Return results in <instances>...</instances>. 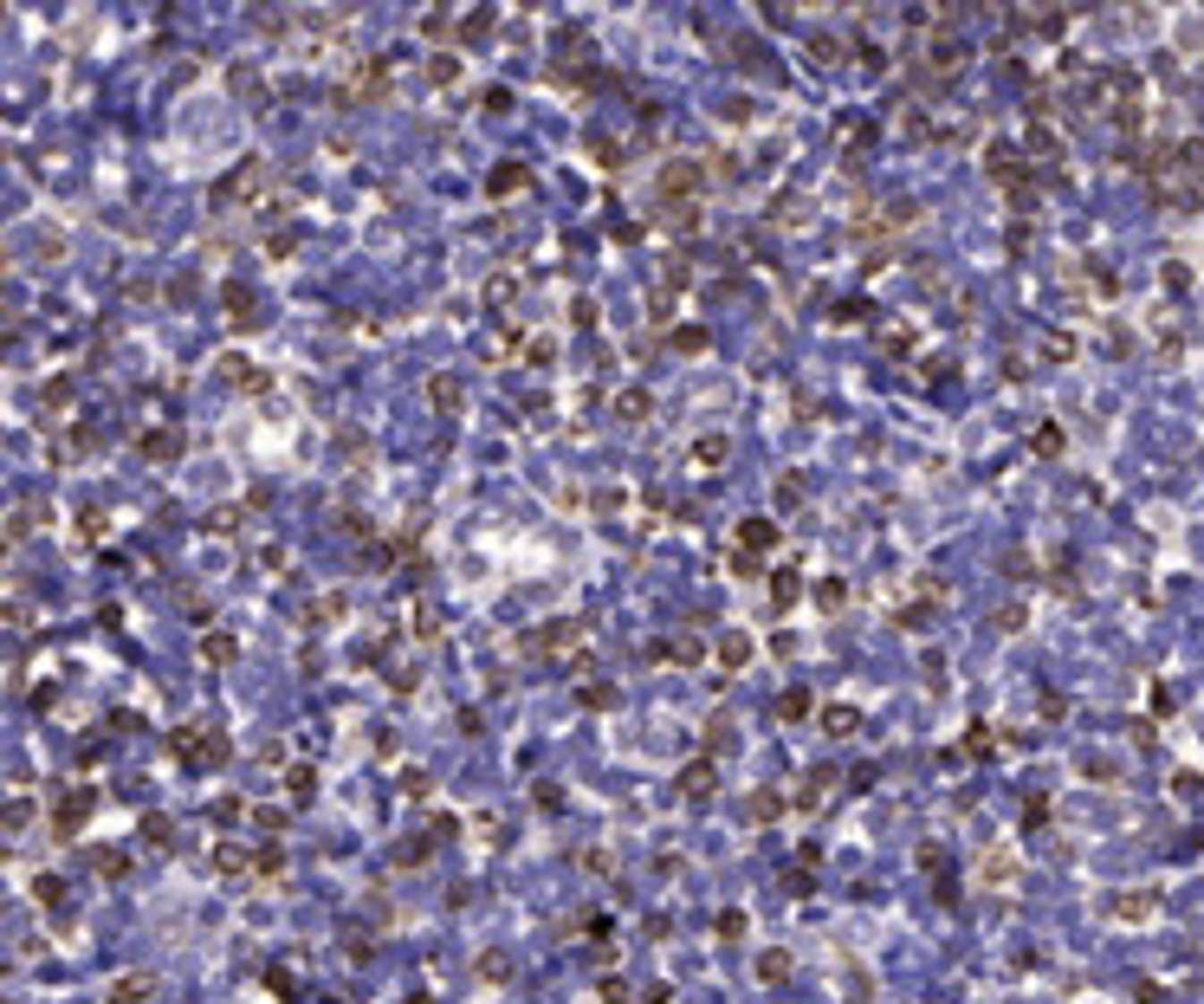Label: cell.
I'll return each mask as SVG.
<instances>
[{
	"instance_id": "obj_1",
	"label": "cell",
	"mask_w": 1204,
	"mask_h": 1004,
	"mask_svg": "<svg viewBox=\"0 0 1204 1004\" xmlns=\"http://www.w3.org/2000/svg\"><path fill=\"white\" fill-rule=\"evenodd\" d=\"M169 745H175V758L182 765H195V771H214V765H227V732L221 726H182V732H169Z\"/></svg>"
},
{
	"instance_id": "obj_2",
	"label": "cell",
	"mask_w": 1204,
	"mask_h": 1004,
	"mask_svg": "<svg viewBox=\"0 0 1204 1004\" xmlns=\"http://www.w3.org/2000/svg\"><path fill=\"white\" fill-rule=\"evenodd\" d=\"M984 175L991 182H1004V188H1017V195L1030 201V188H1036V175H1030V156L1017 149V143H991L984 149Z\"/></svg>"
},
{
	"instance_id": "obj_3",
	"label": "cell",
	"mask_w": 1204,
	"mask_h": 1004,
	"mask_svg": "<svg viewBox=\"0 0 1204 1004\" xmlns=\"http://www.w3.org/2000/svg\"><path fill=\"white\" fill-rule=\"evenodd\" d=\"M266 188V162L259 156H246V162H233V169L214 182V208H233V201H253Z\"/></svg>"
},
{
	"instance_id": "obj_4",
	"label": "cell",
	"mask_w": 1204,
	"mask_h": 1004,
	"mask_svg": "<svg viewBox=\"0 0 1204 1004\" xmlns=\"http://www.w3.org/2000/svg\"><path fill=\"white\" fill-rule=\"evenodd\" d=\"M91 810H98V791H91V784H72V791L52 804V836H78Z\"/></svg>"
},
{
	"instance_id": "obj_5",
	"label": "cell",
	"mask_w": 1204,
	"mask_h": 1004,
	"mask_svg": "<svg viewBox=\"0 0 1204 1004\" xmlns=\"http://www.w3.org/2000/svg\"><path fill=\"white\" fill-rule=\"evenodd\" d=\"M700 182H706L700 162H667V169H661V201H667V208L693 201V195H700Z\"/></svg>"
},
{
	"instance_id": "obj_6",
	"label": "cell",
	"mask_w": 1204,
	"mask_h": 1004,
	"mask_svg": "<svg viewBox=\"0 0 1204 1004\" xmlns=\"http://www.w3.org/2000/svg\"><path fill=\"white\" fill-rule=\"evenodd\" d=\"M583 642V622H570V616H557V622H544V629L531 635V648H544V655H570V648Z\"/></svg>"
},
{
	"instance_id": "obj_7",
	"label": "cell",
	"mask_w": 1204,
	"mask_h": 1004,
	"mask_svg": "<svg viewBox=\"0 0 1204 1004\" xmlns=\"http://www.w3.org/2000/svg\"><path fill=\"white\" fill-rule=\"evenodd\" d=\"M680 791H687V797H713L719 791V765H713V758H687V765H680Z\"/></svg>"
},
{
	"instance_id": "obj_8",
	"label": "cell",
	"mask_w": 1204,
	"mask_h": 1004,
	"mask_svg": "<svg viewBox=\"0 0 1204 1004\" xmlns=\"http://www.w3.org/2000/svg\"><path fill=\"white\" fill-rule=\"evenodd\" d=\"M460 396H467V383H460L454 370H434V376H428V402H434L441 415H454V409H460Z\"/></svg>"
},
{
	"instance_id": "obj_9",
	"label": "cell",
	"mask_w": 1204,
	"mask_h": 1004,
	"mask_svg": "<svg viewBox=\"0 0 1204 1004\" xmlns=\"http://www.w3.org/2000/svg\"><path fill=\"white\" fill-rule=\"evenodd\" d=\"M221 305L233 311V324H259V298H253V285L227 279V285H221Z\"/></svg>"
},
{
	"instance_id": "obj_10",
	"label": "cell",
	"mask_w": 1204,
	"mask_h": 1004,
	"mask_svg": "<svg viewBox=\"0 0 1204 1004\" xmlns=\"http://www.w3.org/2000/svg\"><path fill=\"white\" fill-rule=\"evenodd\" d=\"M771 545H777V525H771V519H738V551H745V557L771 551Z\"/></svg>"
},
{
	"instance_id": "obj_11",
	"label": "cell",
	"mask_w": 1204,
	"mask_h": 1004,
	"mask_svg": "<svg viewBox=\"0 0 1204 1004\" xmlns=\"http://www.w3.org/2000/svg\"><path fill=\"white\" fill-rule=\"evenodd\" d=\"M648 655H654V661H700V635H687V629H680V635H661Z\"/></svg>"
},
{
	"instance_id": "obj_12",
	"label": "cell",
	"mask_w": 1204,
	"mask_h": 1004,
	"mask_svg": "<svg viewBox=\"0 0 1204 1004\" xmlns=\"http://www.w3.org/2000/svg\"><path fill=\"white\" fill-rule=\"evenodd\" d=\"M725 454H732V441H725V434H700V441H693V467H706V473H713V467H725Z\"/></svg>"
},
{
	"instance_id": "obj_13",
	"label": "cell",
	"mask_w": 1204,
	"mask_h": 1004,
	"mask_svg": "<svg viewBox=\"0 0 1204 1004\" xmlns=\"http://www.w3.org/2000/svg\"><path fill=\"white\" fill-rule=\"evenodd\" d=\"M745 817H751V823H777V817H784V791H771V784L751 791V797H745Z\"/></svg>"
},
{
	"instance_id": "obj_14",
	"label": "cell",
	"mask_w": 1204,
	"mask_h": 1004,
	"mask_svg": "<svg viewBox=\"0 0 1204 1004\" xmlns=\"http://www.w3.org/2000/svg\"><path fill=\"white\" fill-rule=\"evenodd\" d=\"M111 1004H156V985L143 979V972H130V979L111 985Z\"/></svg>"
},
{
	"instance_id": "obj_15",
	"label": "cell",
	"mask_w": 1204,
	"mask_h": 1004,
	"mask_svg": "<svg viewBox=\"0 0 1204 1004\" xmlns=\"http://www.w3.org/2000/svg\"><path fill=\"white\" fill-rule=\"evenodd\" d=\"M182 454V434L175 428H149L143 434V460H175Z\"/></svg>"
},
{
	"instance_id": "obj_16",
	"label": "cell",
	"mask_w": 1204,
	"mask_h": 1004,
	"mask_svg": "<svg viewBox=\"0 0 1204 1004\" xmlns=\"http://www.w3.org/2000/svg\"><path fill=\"white\" fill-rule=\"evenodd\" d=\"M214 868L221 875H246V868H259V855H246L240 843H214Z\"/></svg>"
},
{
	"instance_id": "obj_17",
	"label": "cell",
	"mask_w": 1204,
	"mask_h": 1004,
	"mask_svg": "<svg viewBox=\"0 0 1204 1004\" xmlns=\"http://www.w3.org/2000/svg\"><path fill=\"white\" fill-rule=\"evenodd\" d=\"M486 188H492V195H518V188H525V162H512V156H505L499 169L486 175Z\"/></svg>"
},
{
	"instance_id": "obj_18",
	"label": "cell",
	"mask_w": 1204,
	"mask_h": 1004,
	"mask_svg": "<svg viewBox=\"0 0 1204 1004\" xmlns=\"http://www.w3.org/2000/svg\"><path fill=\"white\" fill-rule=\"evenodd\" d=\"M615 415H622V421H648V415H654V396H648V389H622V396H615Z\"/></svg>"
},
{
	"instance_id": "obj_19",
	"label": "cell",
	"mask_w": 1204,
	"mask_h": 1004,
	"mask_svg": "<svg viewBox=\"0 0 1204 1004\" xmlns=\"http://www.w3.org/2000/svg\"><path fill=\"white\" fill-rule=\"evenodd\" d=\"M285 797H292V804H311V797H318V771H311V765H292V771H285Z\"/></svg>"
},
{
	"instance_id": "obj_20",
	"label": "cell",
	"mask_w": 1204,
	"mask_h": 1004,
	"mask_svg": "<svg viewBox=\"0 0 1204 1004\" xmlns=\"http://www.w3.org/2000/svg\"><path fill=\"white\" fill-rule=\"evenodd\" d=\"M221 376H227V383H240V389H266V370H253L246 357H221Z\"/></svg>"
},
{
	"instance_id": "obj_21",
	"label": "cell",
	"mask_w": 1204,
	"mask_h": 1004,
	"mask_svg": "<svg viewBox=\"0 0 1204 1004\" xmlns=\"http://www.w3.org/2000/svg\"><path fill=\"white\" fill-rule=\"evenodd\" d=\"M473 972H479L486 985H505V979H512V953H499V946H492V953H479V966H473Z\"/></svg>"
},
{
	"instance_id": "obj_22",
	"label": "cell",
	"mask_w": 1204,
	"mask_h": 1004,
	"mask_svg": "<svg viewBox=\"0 0 1204 1004\" xmlns=\"http://www.w3.org/2000/svg\"><path fill=\"white\" fill-rule=\"evenodd\" d=\"M512 298H518V273H492V279H486V305H492V311H505Z\"/></svg>"
},
{
	"instance_id": "obj_23",
	"label": "cell",
	"mask_w": 1204,
	"mask_h": 1004,
	"mask_svg": "<svg viewBox=\"0 0 1204 1004\" xmlns=\"http://www.w3.org/2000/svg\"><path fill=\"white\" fill-rule=\"evenodd\" d=\"M343 609H350L343 590H331V596H318V603L305 609V622H311V629H318V622H343Z\"/></svg>"
},
{
	"instance_id": "obj_24",
	"label": "cell",
	"mask_w": 1204,
	"mask_h": 1004,
	"mask_svg": "<svg viewBox=\"0 0 1204 1004\" xmlns=\"http://www.w3.org/2000/svg\"><path fill=\"white\" fill-rule=\"evenodd\" d=\"M201 655H208V661H233V655H240V642H233L227 629H208V635H201Z\"/></svg>"
},
{
	"instance_id": "obj_25",
	"label": "cell",
	"mask_w": 1204,
	"mask_h": 1004,
	"mask_svg": "<svg viewBox=\"0 0 1204 1004\" xmlns=\"http://www.w3.org/2000/svg\"><path fill=\"white\" fill-rule=\"evenodd\" d=\"M577 700H583L589 713H602V707H615V687H609V681H596V674H589V681L577 687Z\"/></svg>"
},
{
	"instance_id": "obj_26",
	"label": "cell",
	"mask_w": 1204,
	"mask_h": 1004,
	"mask_svg": "<svg viewBox=\"0 0 1204 1004\" xmlns=\"http://www.w3.org/2000/svg\"><path fill=\"white\" fill-rule=\"evenodd\" d=\"M861 726V713L855 707H823V732H835V739H848V732Z\"/></svg>"
},
{
	"instance_id": "obj_27",
	"label": "cell",
	"mask_w": 1204,
	"mask_h": 1004,
	"mask_svg": "<svg viewBox=\"0 0 1204 1004\" xmlns=\"http://www.w3.org/2000/svg\"><path fill=\"white\" fill-rule=\"evenodd\" d=\"M719 661H725V668H745V661H751V635H738V629H732V635L719 642Z\"/></svg>"
},
{
	"instance_id": "obj_28",
	"label": "cell",
	"mask_w": 1204,
	"mask_h": 1004,
	"mask_svg": "<svg viewBox=\"0 0 1204 1004\" xmlns=\"http://www.w3.org/2000/svg\"><path fill=\"white\" fill-rule=\"evenodd\" d=\"M143 843L149 849H175V823L169 817H143Z\"/></svg>"
},
{
	"instance_id": "obj_29",
	"label": "cell",
	"mask_w": 1204,
	"mask_h": 1004,
	"mask_svg": "<svg viewBox=\"0 0 1204 1004\" xmlns=\"http://www.w3.org/2000/svg\"><path fill=\"white\" fill-rule=\"evenodd\" d=\"M803 596V577L797 571H771V603H797Z\"/></svg>"
},
{
	"instance_id": "obj_30",
	"label": "cell",
	"mask_w": 1204,
	"mask_h": 1004,
	"mask_svg": "<svg viewBox=\"0 0 1204 1004\" xmlns=\"http://www.w3.org/2000/svg\"><path fill=\"white\" fill-rule=\"evenodd\" d=\"M991 629H997V635H1017V629H1023V603H997V609H991Z\"/></svg>"
},
{
	"instance_id": "obj_31",
	"label": "cell",
	"mask_w": 1204,
	"mask_h": 1004,
	"mask_svg": "<svg viewBox=\"0 0 1204 1004\" xmlns=\"http://www.w3.org/2000/svg\"><path fill=\"white\" fill-rule=\"evenodd\" d=\"M978 875H984V881H997V888H1004V881H1010V875H1017V862H1010V855H984V862H978Z\"/></svg>"
},
{
	"instance_id": "obj_32",
	"label": "cell",
	"mask_w": 1204,
	"mask_h": 1004,
	"mask_svg": "<svg viewBox=\"0 0 1204 1004\" xmlns=\"http://www.w3.org/2000/svg\"><path fill=\"white\" fill-rule=\"evenodd\" d=\"M1043 357H1049V363H1069V357H1075V337H1069V331H1049V337H1043Z\"/></svg>"
},
{
	"instance_id": "obj_33",
	"label": "cell",
	"mask_w": 1204,
	"mask_h": 1004,
	"mask_svg": "<svg viewBox=\"0 0 1204 1004\" xmlns=\"http://www.w3.org/2000/svg\"><path fill=\"white\" fill-rule=\"evenodd\" d=\"M758 979H764V985L790 979V953H764V959H758Z\"/></svg>"
},
{
	"instance_id": "obj_34",
	"label": "cell",
	"mask_w": 1204,
	"mask_h": 1004,
	"mask_svg": "<svg viewBox=\"0 0 1204 1004\" xmlns=\"http://www.w3.org/2000/svg\"><path fill=\"white\" fill-rule=\"evenodd\" d=\"M91 868H98L104 881H117L123 868H130V855H117V849H98V855H91Z\"/></svg>"
},
{
	"instance_id": "obj_35",
	"label": "cell",
	"mask_w": 1204,
	"mask_h": 1004,
	"mask_svg": "<svg viewBox=\"0 0 1204 1004\" xmlns=\"http://www.w3.org/2000/svg\"><path fill=\"white\" fill-rule=\"evenodd\" d=\"M816 603H823V609H842V603H848V583H842V577H823V583H816Z\"/></svg>"
},
{
	"instance_id": "obj_36",
	"label": "cell",
	"mask_w": 1204,
	"mask_h": 1004,
	"mask_svg": "<svg viewBox=\"0 0 1204 1004\" xmlns=\"http://www.w3.org/2000/svg\"><path fill=\"white\" fill-rule=\"evenodd\" d=\"M434 635H441V609L421 603V609H415V642H434Z\"/></svg>"
},
{
	"instance_id": "obj_37",
	"label": "cell",
	"mask_w": 1204,
	"mask_h": 1004,
	"mask_svg": "<svg viewBox=\"0 0 1204 1004\" xmlns=\"http://www.w3.org/2000/svg\"><path fill=\"white\" fill-rule=\"evenodd\" d=\"M428 849H434V836H421V843H395V862H402V868H421Z\"/></svg>"
},
{
	"instance_id": "obj_38",
	"label": "cell",
	"mask_w": 1204,
	"mask_h": 1004,
	"mask_svg": "<svg viewBox=\"0 0 1204 1004\" xmlns=\"http://www.w3.org/2000/svg\"><path fill=\"white\" fill-rule=\"evenodd\" d=\"M1146 907H1153V894H1114V914H1120V920H1140Z\"/></svg>"
},
{
	"instance_id": "obj_39",
	"label": "cell",
	"mask_w": 1204,
	"mask_h": 1004,
	"mask_svg": "<svg viewBox=\"0 0 1204 1004\" xmlns=\"http://www.w3.org/2000/svg\"><path fill=\"white\" fill-rule=\"evenodd\" d=\"M797 208H803L797 195H777V201H771V221H777V227H797V221H803Z\"/></svg>"
},
{
	"instance_id": "obj_40",
	"label": "cell",
	"mask_w": 1204,
	"mask_h": 1004,
	"mask_svg": "<svg viewBox=\"0 0 1204 1004\" xmlns=\"http://www.w3.org/2000/svg\"><path fill=\"white\" fill-rule=\"evenodd\" d=\"M667 227L693 234V227H700V201H680V208H667Z\"/></svg>"
},
{
	"instance_id": "obj_41",
	"label": "cell",
	"mask_w": 1204,
	"mask_h": 1004,
	"mask_svg": "<svg viewBox=\"0 0 1204 1004\" xmlns=\"http://www.w3.org/2000/svg\"><path fill=\"white\" fill-rule=\"evenodd\" d=\"M803 713H810V693H803V687H790V693L777 700V719H803Z\"/></svg>"
},
{
	"instance_id": "obj_42",
	"label": "cell",
	"mask_w": 1204,
	"mask_h": 1004,
	"mask_svg": "<svg viewBox=\"0 0 1204 1004\" xmlns=\"http://www.w3.org/2000/svg\"><path fill=\"white\" fill-rule=\"evenodd\" d=\"M745 927H751L745 907H725V914H719V940H745Z\"/></svg>"
},
{
	"instance_id": "obj_43",
	"label": "cell",
	"mask_w": 1204,
	"mask_h": 1004,
	"mask_svg": "<svg viewBox=\"0 0 1204 1004\" xmlns=\"http://www.w3.org/2000/svg\"><path fill=\"white\" fill-rule=\"evenodd\" d=\"M292 253H298V234H292V227H279V234L266 240V260H292Z\"/></svg>"
},
{
	"instance_id": "obj_44",
	"label": "cell",
	"mask_w": 1204,
	"mask_h": 1004,
	"mask_svg": "<svg viewBox=\"0 0 1204 1004\" xmlns=\"http://www.w3.org/2000/svg\"><path fill=\"white\" fill-rule=\"evenodd\" d=\"M33 901H39V907L65 901V881H59V875H39V881H33Z\"/></svg>"
},
{
	"instance_id": "obj_45",
	"label": "cell",
	"mask_w": 1204,
	"mask_h": 1004,
	"mask_svg": "<svg viewBox=\"0 0 1204 1004\" xmlns=\"http://www.w3.org/2000/svg\"><path fill=\"white\" fill-rule=\"evenodd\" d=\"M589 156L602 162V169H615V162H622V143H615V137H589Z\"/></svg>"
},
{
	"instance_id": "obj_46",
	"label": "cell",
	"mask_w": 1204,
	"mask_h": 1004,
	"mask_svg": "<svg viewBox=\"0 0 1204 1004\" xmlns=\"http://www.w3.org/2000/svg\"><path fill=\"white\" fill-rule=\"evenodd\" d=\"M0 532H7V538H26V532H33V506H13V512H7V525H0Z\"/></svg>"
},
{
	"instance_id": "obj_47",
	"label": "cell",
	"mask_w": 1204,
	"mask_h": 1004,
	"mask_svg": "<svg viewBox=\"0 0 1204 1004\" xmlns=\"http://www.w3.org/2000/svg\"><path fill=\"white\" fill-rule=\"evenodd\" d=\"M965 752H971V758H991V752H997V739H991V726H971V739H965Z\"/></svg>"
},
{
	"instance_id": "obj_48",
	"label": "cell",
	"mask_w": 1204,
	"mask_h": 1004,
	"mask_svg": "<svg viewBox=\"0 0 1204 1004\" xmlns=\"http://www.w3.org/2000/svg\"><path fill=\"white\" fill-rule=\"evenodd\" d=\"M551 357H557L551 337H525V363H551Z\"/></svg>"
},
{
	"instance_id": "obj_49",
	"label": "cell",
	"mask_w": 1204,
	"mask_h": 1004,
	"mask_svg": "<svg viewBox=\"0 0 1204 1004\" xmlns=\"http://www.w3.org/2000/svg\"><path fill=\"white\" fill-rule=\"evenodd\" d=\"M279 868H285V855H279V843H266V849H259V868H253V875L266 881V875H279Z\"/></svg>"
},
{
	"instance_id": "obj_50",
	"label": "cell",
	"mask_w": 1204,
	"mask_h": 1004,
	"mask_svg": "<svg viewBox=\"0 0 1204 1004\" xmlns=\"http://www.w3.org/2000/svg\"><path fill=\"white\" fill-rule=\"evenodd\" d=\"M208 532H221V538H227V532H240V512H233V506H221V512H208Z\"/></svg>"
},
{
	"instance_id": "obj_51",
	"label": "cell",
	"mask_w": 1204,
	"mask_h": 1004,
	"mask_svg": "<svg viewBox=\"0 0 1204 1004\" xmlns=\"http://www.w3.org/2000/svg\"><path fill=\"white\" fill-rule=\"evenodd\" d=\"M266 985L279 991V998H298V985H292V972H285V966H266Z\"/></svg>"
},
{
	"instance_id": "obj_52",
	"label": "cell",
	"mask_w": 1204,
	"mask_h": 1004,
	"mask_svg": "<svg viewBox=\"0 0 1204 1004\" xmlns=\"http://www.w3.org/2000/svg\"><path fill=\"white\" fill-rule=\"evenodd\" d=\"M1030 447H1036V454H1056V447H1062V428H1036Z\"/></svg>"
},
{
	"instance_id": "obj_53",
	"label": "cell",
	"mask_w": 1204,
	"mask_h": 1004,
	"mask_svg": "<svg viewBox=\"0 0 1204 1004\" xmlns=\"http://www.w3.org/2000/svg\"><path fill=\"white\" fill-rule=\"evenodd\" d=\"M797 499H803V480L784 473V480H777V506H797Z\"/></svg>"
},
{
	"instance_id": "obj_54",
	"label": "cell",
	"mask_w": 1204,
	"mask_h": 1004,
	"mask_svg": "<svg viewBox=\"0 0 1204 1004\" xmlns=\"http://www.w3.org/2000/svg\"><path fill=\"white\" fill-rule=\"evenodd\" d=\"M402 791H408V797H434V778H428V771H408Z\"/></svg>"
},
{
	"instance_id": "obj_55",
	"label": "cell",
	"mask_w": 1204,
	"mask_h": 1004,
	"mask_svg": "<svg viewBox=\"0 0 1204 1004\" xmlns=\"http://www.w3.org/2000/svg\"><path fill=\"white\" fill-rule=\"evenodd\" d=\"M810 52H816L823 65H835V59H842V39H829V33H823V39H810Z\"/></svg>"
},
{
	"instance_id": "obj_56",
	"label": "cell",
	"mask_w": 1204,
	"mask_h": 1004,
	"mask_svg": "<svg viewBox=\"0 0 1204 1004\" xmlns=\"http://www.w3.org/2000/svg\"><path fill=\"white\" fill-rule=\"evenodd\" d=\"M26 823H33V804L13 797V804H7V830H26Z\"/></svg>"
},
{
	"instance_id": "obj_57",
	"label": "cell",
	"mask_w": 1204,
	"mask_h": 1004,
	"mask_svg": "<svg viewBox=\"0 0 1204 1004\" xmlns=\"http://www.w3.org/2000/svg\"><path fill=\"white\" fill-rule=\"evenodd\" d=\"M674 350H706V331H700V324H687V331H674Z\"/></svg>"
},
{
	"instance_id": "obj_58",
	"label": "cell",
	"mask_w": 1204,
	"mask_h": 1004,
	"mask_svg": "<svg viewBox=\"0 0 1204 1004\" xmlns=\"http://www.w3.org/2000/svg\"><path fill=\"white\" fill-rule=\"evenodd\" d=\"M486 26H492V13H460V33H467V39H479Z\"/></svg>"
},
{
	"instance_id": "obj_59",
	"label": "cell",
	"mask_w": 1204,
	"mask_h": 1004,
	"mask_svg": "<svg viewBox=\"0 0 1204 1004\" xmlns=\"http://www.w3.org/2000/svg\"><path fill=\"white\" fill-rule=\"evenodd\" d=\"M428 836H434V843H454L460 823H454V817H434V823H428Z\"/></svg>"
},
{
	"instance_id": "obj_60",
	"label": "cell",
	"mask_w": 1204,
	"mask_h": 1004,
	"mask_svg": "<svg viewBox=\"0 0 1204 1004\" xmlns=\"http://www.w3.org/2000/svg\"><path fill=\"white\" fill-rule=\"evenodd\" d=\"M933 616V603H913V609H900V629H920V622Z\"/></svg>"
},
{
	"instance_id": "obj_61",
	"label": "cell",
	"mask_w": 1204,
	"mask_h": 1004,
	"mask_svg": "<svg viewBox=\"0 0 1204 1004\" xmlns=\"http://www.w3.org/2000/svg\"><path fill=\"white\" fill-rule=\"evenodd\" d=\"M1049 817V797H1023V823H1043Z\"/></svg>"
},
{
	"instance_id": "obj_62",
	"label": "cell",
	"mask_w": 1204,
	"mask_h": 1004,
	"mask_svg": "<svg viewBox=\"0 0 1204 1004\" xmlns=\"http://www.w3.org/2000/svg\"><path fill=\"white\" fill-rule=\"evenodd\" d=\"M609 1004H628V991H615V985H609Z\"/></svg>"
},
{
	"instance_id": "obj_63",
	"label": "cell",
	"mask_w": 1204,
	"mask_h": 1004,
	"mask_svg": "<svg viewBox=\"0 0 1204 1004\" xmlns=\"http://www.w3.org/2000/svg\"><path fill=\"white\" fill-rule=\"evenodd\" d=\"M408 1004H428V998H408Z\"/></svg>"
}]
</instances>
